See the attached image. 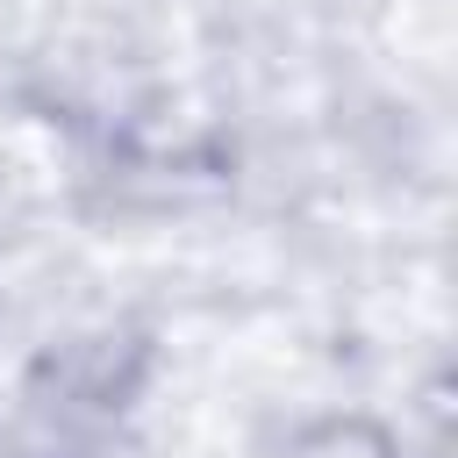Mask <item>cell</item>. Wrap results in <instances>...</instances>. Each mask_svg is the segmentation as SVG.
<instances>
[{"label": "cell", "instance_id": "2", "mask_svg": "<svg viewBox=\"0 0 458 458\" xmlns=\"http://www.w3.org/2000/svg\"><path fill=\"white\" fill-rule=\"evenodd\" d=\"M0 458H29V451H0Z\"/></svg>", "mask_w": 458, "mask_h": 458}, {"label": "cell", "instance_id": "1", "mask_svg": "<svg viewBox=\"0 0 458 458\" xmlns=\"http://www.w3.org/2000/svg\"><path fill=\"white\" fill-rule=\"evenodd\" d=\"M279 458H401V444H394V429H386L379 415L344 408V415H315V422H301V429L286 437Z\"/></svg>", "mask_w": 458, "mask_h": 458}]
</instances>
